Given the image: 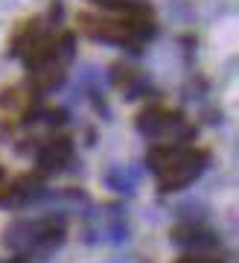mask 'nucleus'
Returning <instances> with one entry per match:
<instances>
[{
    "label": "nucleus",
    "instance_id": "1",
    "mask_svg": "<svg viewBox=\"0 0 239 263\" xmlns=\"http://www.w3.org/2000/svg\"><path fill=\"white\" fill-rule=\"evenodd\" d=\"M146 161L152 173L161 179V190H175L202 176L204 164H207V152L164 143V146H152Z\"/></svg>",
    "mask_w": 239,
    "mask_h": 263
},
{
    "label": "nucleus",
    "instance_id": "2",
    "mask_svg": "<svg viewBox=\"0 0 239 263\" xmlns=\"http://www.w3.org/2000/svg\"><path fill=\"white\" fill-rule=\"evenodd\" d=\"M73 155V143L67 141V138H58V141H50L41 146L38 152V167L44 170V173H53V170H62L70 161Z\"/></svg>",
    "mask_w": 239,
    "mask_h": 263
},
{
    "label": "nucleus",
    "instance_id": "3",
    "mask_svg": "<svg viewBox=\"0 0 239 263\" xmlns=\"http://www.w3.org/2000/svg\"><path fill=\"white\" fill-rule=\"evenodd\" d=\"M38 187H41V181L32 179V176H27V179L15 181V184L6 190V196L0 199V205H24V202H29V199L35 196Z\"/></svg>",
    "mask_w": 239,
    "mask_h": 263
},
{
    "label": "nucleus",
    "instance_id": "4",
    "mask_svg": "<svg viewBox=\"0 0 239 263\" xmlns=\"http://www.w3.org/2000/svg\"><path fill=\"white\" fill-rule=\"evenodd\" d=\"M172 240L181 246H195V249H202V246H213V234L210 231H204V228H195V226H181L172 231Z\"/></svg>",
    "mask_w": 239,
    "mask_h": 263
},
{
    "label": "nucleus",
    "instance_id": "5",
    "mask_svg": "<svg viewBox=\"0 0 239 263\" xmlns=\"http://www.w3.org/2000/svg\"><path fill=\"white\" fill-rule=\"evenodd\" d=\"M91 3H96V6H102V9H123L129 0H91Z\"/></svg>",
    "mask_w": 239,
    "mask_h": 263
},
{
    "label": "nucleus",
    "instance_id": "6",
    "mask_svg": "<svg viewBox=\"0 0 239 263\" xmlns=\"http://www.w3.org/2000/svg\"><path fill=\"white\" fill-rule=\"evenodd\" d=\"M175 263H216V260H210V257H198V254H193V257H181V260H175Z\"/></svg>",
    "mask_w": 239,
    "mask_h": 263
},
{
    "label": "nucleus",
    "instance_id": "7",
    "mask_svg": "<svg viewBox=\"0 0 239 263\" xmlns=\"http://www.w3.org/2000/svg\"><path fill=\"white\" fill-rule=\"evenodd\" d=\"M9 263H32V260H27V257H18V260H9Z\"/></svg>",
    "mask_w": 239,
    "mask_h": 263
},
{
    "label": "nucleus",
    "instance_id": "8",
    "mask_svg": "<svg viewBox=\"0 0 239 263\" xmlns=\"http://www.w3.org/2000/svg\"><path fill=\"white\" fill-rule=\"evenodd\" d=\"M0 181H3V173H0Z\"/></svg>",
    "mask_w": 239,
    "mask_h": 263
}]
</instances>
